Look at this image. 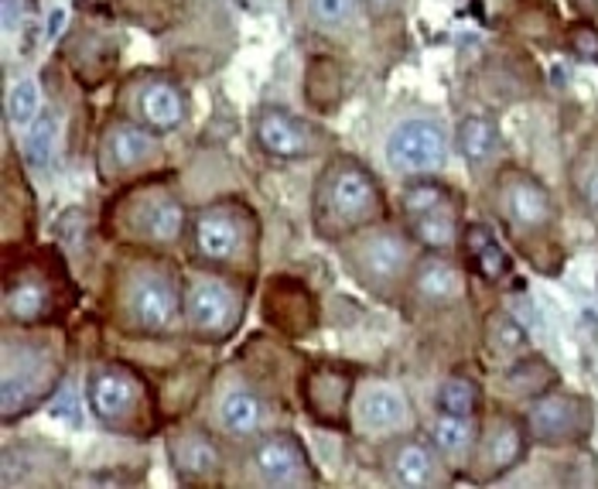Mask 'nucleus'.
Returning <instances> with one entry per match:
<instances>
[{"label": "nucleus", "mask_w": 598, "mask_h": 489, "mask_svg": "<svg viewBox=\"0 0 598 489\" xmlns=\"http://www.w3.org/2000/svg\"><path fill=\"white\" fill-rule=\"evenodd\" d=\"M185 285L161 254L130 251L110 274V322L127 336H171L182 326Z\"/></svg>", "instance_id": "obj_1"}, {"label": "nucleus", "mask_w": 598, "mask_h": 489, "mask_svg": "<svg viewBox=\"0 0 598 489\" xmlns=\"http://www.w3.org/2000/svg\"><path fill=\"white\" fill-rule=\"evenodd\" d=\"M189 209L171 182L145 179L114 195L103 209V233L130 251L164 254L179 247L189 233Z\"/></svg>", "instance_id": "obj_2"}, {"label": "nucleus", "mask_w": 598, "mask_h": 489, "mask_svg": "<svg viewBox=\"0 0 598 489\" xmlns=\"http://www.w3.org/2000/svg\"><path fill=\"white\" fill-rule=\"evenodd\" d=\"M314 233L322 240H345L386 220V199L376 174L353 155L325 161L311 195Z\"/></svg>", "instance_id": "obj_3"}, {"label": "nucleus", "mask_w": 598, "mask_h": 489, "mask_svg": "<svg viewBox=\"0 0 598 489\" xmlns=\"http://www.w3.org/2000/svg\"><path fill=\"white\" fill-rule=\"evenodd\" d=\"M189 254L202 270L250 281L260 257V220L243 199H216L192 213Z\"/></svg>", "instance_id": "obj_4"}, {"label": "nucleus", "mask_w": 598, "mask_h": 489, "mask_svg": "<svg viewBox=\"0 0 598 489\" xmlns=\"http://www.w3.org/2000/svg\"><path fill=\"white\" fill-rule=\"evenodd\" d=\"M79 291L68 277L62 254L39 251L21 254V261L8 257L4 267V319L8 326L42 329L58 326L73 311Z\"/></svg>", "instance_id": "obj_5"}, {"label": "nucleus", "mask_w": 598, "mask_h": 489, "mask_svg": "<svg viewBox=\"0 0 598 489\" xmlns=\"http://www.w3.org/2000/svg\"><path fill=\"white\" fill-rule=\"evenodd\" d=\"M65 370V353L55 336L42 332H4L0 346V414L4 425L45 404Z\"/></svg>", "instance_id": "obj_6"}, {"label": "nucleus", "mask_w": 598, "mask_h": 489, "mask_svg": "<svg viewBox=\"0 0 598 489\" xmlns=\"http://www.w3.org/2000/svg\"><path fill=\"white\" fill-rule=\"evenodd\" d=\"M86 397L96 422L117 435L148 438L161 425V404L151 383L127 363H96L86 380Z\"/></svg>", "instance_id": "obj_7"}, {"label": "nucleus", "mask_w": 598, "mask_h": 489, "mask_svg": "<svg viewBox=\"0 0 598 489\" xmlns=\"http://www.w3.org/2000/svg\"><path fill=\"white\" fill-rule=\"evenodd\" d=\"M410 251H414V236L401 233L397 226H386L383 220L376 226L345 236L342 264L370 295L394 301L401 288L410 281V270H414Z\"/></svg>", "instance_id": "obj_8"}, {"label": "nucleus", "mask_w": 598, "mask_h": 489, "mask_svg": "<svg viewBox=\"0 0 598 489\" xmlns=\"http://www.w3.org/2000/svg\"><path fill=\"white\" fill-rule=\"evenodd\" d=\"M246 319V281L202 270L185 281L182 322L202 342H226Z\"/></svg>", "instance_id": "obj_9"}, {"label": "nucleus", "mask_w": 598, "mask_h": 489, "mask_svg": "<svg viewBox=\"0 0 598 489\" xmlns=\"http://www.w3.org/2000/svg\"><path fill=\"white\" fill-rule=\"evenodd\" d=\"M496 209H500V220L506 223L510 236L531 257L551 240L554 223H557L551 192L544 189L541 179H534V174L523 171V168H503L500 171Z\"/></svg>", "instance_id": "obj_10"}, {"label": "nucleus", "mask_w": 598, "mask_h": 489, "mask_svg": "<svg viewBox=\"0 0 598 489\" xmlns=\"http://www.w3.org/2000/svg\"><path fill=\"white\" fill-rule=\"evenodd\" d=\"M164 148H161V134L140 127L127 117H110L103 124L99 134V148H96V164H99V179L103 182H130L161 168Z\"/></svg>", "instance_id": "obj_11"}, {"label": "nucleus", "mask_w": 598, "mask_h": 489, "mask_svg": "<svg viewBox=\"0 0 598 489\" xmlns=\"http://www.w3.org/2000/svg\"><path fill=\"white\" fill-rule=\"evenodd\" d=\"M117 114L154 134H168L189 117V96L171 76L137 73L117 93Z\"/></svg>", "instance_id": "obj_12"}, {"label": "nucleus", "mask_w": 598, "mask_h": 489, "mask_svg": "<svg viewBox=\"0 0 598 489\" xmlns=\"http://www.w3.org/2000/svg\"><path fill=\"white\" fill-rule=\"evenodd\" d=\"M298 397L314 425L345 432L349 411H353V397H356V370L335 360H314L301 373Z\"/></svg>", "instance_id": "obj_13"}, {"label": "nucleus", "mask_w": 598, "mask_h": 489, "mask_svg": "<svg viewBox=\"0 0 598 489\" xmlns=\"http://www.w3.org/2000/svg\"><path fill=\"white\" fill-rule=\"evenodd\" d=\"M250 472H254V482L280 486V489L319 482V472H314L308 459V448L291 432H264L260 438H254Z\"/></svg>", "instance_id": "obj_14"}, {"label": "nucleus", "mask_w": 598, "mask_h": 489, "mask_svg": "<svg viewBox=\"0 0 598 489\" xmlns=\"http://www.w3.org/2000/svg\"><path fill=\"white\" fill-rule=\"evenodd\" d=\"M254 137H257V148L270 158L280 161H305V158H319L325 155L332 137L314 127L311 120L288 114L280 107H264L254 120Z\"/></svg>", "instance_id": "obj_15"}, {"label": "nucleus", "mask_w": 598, "mask_h": 489, "mask_svg": "<svg viewBox=\"0 0 598 489\" xmlns=\"http://www.w3.org/2000/svg\"><path fill=\"white\" fill-rule=\"evenodd\" d=\"M264 322L288 339H305L319 329V298L298 277L274 274L264 288Z\"/></svg>", "instance_id": "obj_16"}, {"label": "nucleus", "mask_w": 598, "mask_h": 489, "mask_svg": "<svg viewBox=\"0 0 598 489\" xmlns=\"http://www.w3.org/2000/svg\"><path fill=\"white\" fill-rule=\"evenodd\" d=\"M526 432L541 445H578L591 432V407L572 394H544L526 411Z\"/></svg>", "instance_id": "obj_17"}, {"label": "nucleus", "mask_w": 598, "mask_h": 489, "mask_svg": "<svg viewBox=\"0 0 598 489\" xmlns=\"http://www.w3.org/2000/svg\"><path fill=\"white\" fill-rule=\"evenodd\" d=\"M410 422V404L391 383H366L363 391H356L353 411H349V428L370 442H391L397 435H407Z\"/></svg>", "instance_id": "obj_18"}, {"label": "nucleus", "mask_w": 598, "mask_h": 489, "mask_svg": "<svg viewBox=\"0 0 598 489\" xmlns=\"http://www.w3.org/2000/svg\"><path fill=\"white\" fill-rule=\"evenodd\" d=\"M526 432L523 422L510 414H489V422L479 428L476 438V451H472V472L476 479L489 482V479H500L510 469H516L526 456Z\"/></svg>", "instance_id": "obj_19"}, {"label": "nucleus", "mask_w": 598, "mask_h": 489, "mask_svg": "<svg viewBox=\"0 0 598 489\" xmlns=\"http://www.w3.org/2000/svg\"><path fill=\"white\" fill-rule=\"evenodd\" d=\"M168 463L185 486H216L226 472L223 448L205 428L195 425H185L168 435Z\"/></svg>", "instance_id": "obj_20"}, {"label": "nucleus", "mask_w": 598, "mask_h": 489, "mask_svg": "<svg viewBox=\"0 0 598 489\" xmlns=\"http://www.w3.org/2000/svg\"><path fill=\"white\" fill-rule=\"evenodd\" d=\"M445 158H448V141L441 127L431 120H407L386 141V161L404 174H431L445 168Z\"/></svg>", "instance_id": "obj_21"}, {"label": "nucleus", "mask_w": 598, "mask_h": 489, "mask_svg": "<svg viewBox=\"0 0 598 489\" xmlns=\"http://www.w3.org/2000/svg\"><path fill=\"white\" fill-rule=\"evenodd\" d=\"M270 417H274L270 401L257 387H250V383H233L216 401V422L236 442L260 438L270 428Z\"/></svg>", "instance_id": "obj_22"}, {"label": "nucleus", "mask_w": 598, "mask_h": 489, "mask_svg": "<svg viewBox=\"0 0 598 489\" xmlns=\"http://www.w3.org/2000/svg\"><path fill=\"white\" fill-rule=\"evenodd\" d=\"M407 291H410L420 305L448 308V305L466 301V277H462V270L455 267L448 257H441V254L431 251L428 257H420V261L414 264Z\"/></svg>", "instance_id": "obj_23"}, {"label": "nucleus", "mask_w": 598, "mask_h": 489, "mask_svg": "<svg viewBox=\"0 0 598 489\" xmlns=\"http://www.w3.org/2000/svg\"><path fill=\"white\" fill-rule=\"evenodd\" d=\"M62 59L73 65L76 79L86 89H96V86L107 83V76L117 68V42L107 39V34H99V31L83 28V31L68 34Z\"/></svg>", "instance_id": "obj_24"}, {"label": "nucleus", "mask_w": 598, "mask_h": 489, "mask_svg": "<svg viewBox=\"0 0 598 489\" xmlns=\"http://www.w3.org/2000/svg\"><path fill=\"white\" fill-rule=\"evenodd\" d=\"M383 472L394 486L425 489V486L438 482V459H435L431 445L417 442L410 435H397L383 451Z\"/></svg>", "instance_id": "obj_25"}, {"label": "nucleus", "mask_w": 598, "mask_h": 489, "mask_svg": "<svg viewBox=\"0 0 598 489\" xmlns=\"http://www.w3.org/2000/svg\"><path fill=\"white\" fill-rule=\"evenodd\" d=\"M459 216H462V202L451 195V199H445V202L435 205V209H425V213L407 216L410 236L420 243V247H428V251H435V254L455 251V247L462 243Z\"/></svg>", "instance_id": "obj_26"}, {"label": "nucleus", "mask_w": 598, "mask_h": 489, "mask_svg": "<svg viewBox=\"0 0 598 489\" xmlns=\"http://www.w3.org/2000/svg\"><path fill=\"white\" fill-rule=\"evenodd\" d=\"M462 247H466V257L472 264V270L482 277L489 285H503L510 270H513V261L510 254L500 247V240L492 236V230L485 223H472L466 226L462 233Z\"/></svg>", "instance_id": "obj_27"}, {"label": "nucleus", "mask_w": 598, "mask_h": 489, "mask_svg": "<svg viewBox=\"0 0 598 489\" xmlns=\"http://www.w3.org/2000/svg\"><path fill=\"white\" fill-rule=\"evenodd\" d=\"M31 223H34L31 189L14 171V164H8V171H4V247H8V254L14 251L18 240L21 243L31 240Z\"/></svg>", "instance_id": "obj_28"}, {"label": "nucleus", "mask_w": 598, "mask_h": 489, "mask_svg": "<svg viewBox=\"0 0 598 489\" xmlns=\"http://www.w3.org/2000/svg\"><path fill=\"white\" fill-rule=\"evenodd\" d=\"M305 99L314 110L332 114L345 99V73L342 65L329 55H314L305 68Z\"/></svg>", "instance_id": "obj_29"}, {"label": "nucleus", "mask_w": 598, "mask_h": 489, "mask_svg": "<svg viewBox=\"0 0 598 489\" xmlns=\"http://www.w3.org/2000/svg\"><path fill=\"white\" fill-rule=\"evenodd\" d=\"M52 459H58V456L42 445H8L4 448V472H0V479H4V486H21V482L28 486V482H39L34 472H42L45 482H55Z\"/></svg>", "instance_id": "obj_30"}, {"label": "nucleus", "mask_w": 598, "mask_h": 489, "mask_svg": "<svg viewBox=\"0 0 598 489\" xmlns=\"http://www.w3.org/2000/svg\"><path fill=\"white\" fill-rule=\"evenodd\" d=\"M455 145H459V155L469 164H482L500 151V127L492 117L472 114L459 124V130H455Z\"/></svg>", "instance_id": "obj_31"}, {"label": "nucleus", "mask_w": 598, "mask_h": 489, "mask_svg": "<svg viewBox=\"0 0 598 489\" xmlns=\"http://www.w3.org/2000/svg\"><path fill=\"white\" fill-rule=\"evenodd\" d=\"M431 438H435V448L448 463H462L476 451V438H479V428H476V417H451V414H441L435 428H431Z\"/></svg>", "instance_id": "obj_32"}, {"label": "nucleus", "mask_w": 598, "mask_h": 489, "mask_svg": "<svg viewBox=\"0 0 598 489\" xmlns=\"http://www.w3.org/2000/svg\"><path fill=\"white\" fill-rule=\"evenodd\" d=\"M485 353L496 363H516L526 353V332L506 311H492L485 319Z\"/></svg>", "instance_id": "obj_33"}, {"label": "nucleus", "mask_w": 598, "mask_h": 489, "mask_svg": "<svg viewBox=\"0 0 598 489\" xmlns=\"http://www.w3.org/2000/svg\"><path fill=\"white\" fill-rule=\"evenodd\" d=\"M363 0H295V11L314 31H335L356 21Z\"/></svg>", "instance_id": "obj_34"}, {"label": "nucleus", "mask_w": 598, "mask_h": 489, "mask_svg": "<svg viewBox=\"0 0 598 489\" xmlns=\"http://www.w3.org/2000/svg\"><path fill=\"white\" fill-rule=\"evenodd\" d=\"M435 404L441 414H451V417H476L482 407V391H479V383L469 376H448L438 387Z\"/></svg>", "instance_id": "obj_35"}, {"label": "nucleus", "mask_w": 598, "mask_h": 489, "mask_svg": "<svg viewBox=\"0 0 598 489\" xmlns=\"http://www.w3.org/2000/svg\"><path fill=\"white\" fill-rule=\"evenodd\" d=\"M554 370L541 360H516L510 363V370L503 373V391L506 394H544L554 383Z\"/></svg>", "instance_id": "obj_36"}, {"label": "nucleus", "mask_w": 598, "mask_h": 489, "mask_svg": "<svg viewBox=\"0 0 598 489\" xmlns=\"http://www.w3.org/2000/svg\"><path fill=\"white\" fill-rule=\"evenodd\" d=\"M55 114H42L39 120L31 124V134H28V141H24V158L28 164L34 168H45L52 161V141H55Z\"/></svg>", "instance_id": "obj_37"}, {"label": "nucleus", "mask_w": 598, "mask_h": 489, "mask_svg": "<svg viewBox=\"0 0 598 489\" xmlns=\"http://www.w3.org/2000/svg\"><path fill=\"white\" fill-rule=\"evenodd\" d=\"M455 192L451 189H445V185H438V182H414V185H407L404 189V213L407 216H414V213H425V209H435V205H441L445 199H451Z\"/></svg>", "instance_id": "obj_38"}, {"label": "nucleus", "mask_w": 598, "mask_h": 489, "mask_svg": "<svg viewBox=\"0 0 598 489\" xmlns=\"http://www.w3.org/2000/svg\"><path fill=\"white\" fill-rule=\"evenodd\" d=\"M575 185L588 205V213L598 216V151H585L575 171Z\"/></svg>", "instance_id": "obj_39"}, {"label": "nucleus", "mask_w": 598, "mask_h": 489, "mask_svg": "<svg viewBox=\"0 0 598 489\" xmlns=\"http://www.w3.org/2000/svg\"><path fill=\"white\" fill-rule=\"evenodd\" d=\"M34 114H39V86L24 79L14 86V93L8 99V117H11V124H28Z\"/></svg>", "instance_id": "obj_40"}, {"label": "nucleus", "mask_w": 598, "mask_h": 489, "mask_svg": "<svg viewBox=\"0 0 598 489\" xmlns=\"http://www.w3.org/2000/svg\"><path fill=\"white\" fill-rule=\"evenodd\" d=\"M568 49L585 59V62H598V31L591 24H572L568 31Z\"/></svg>", "instance_id": "obj_41"}, {"label": "nucleus", "mask_w": 598, "mask_h": 489, "mask_svg": "<svg viewBox=\"0 0 598 489\" xmlns=\"http://www.w3.org/2000/svg\"><path fill=\"white\" fill-rule=\"evenodd\" d=\"M34 11V0H0V14H4V28H11L18 18Z\"/></svg>", "instance_id": "obj_42"}, {"label": "nucleus", "mask_w": 598, "mask_h": 489, "mask_svg": "<svg viewBox=\"0 0 598 489\" xmlns=\"http://www.w3.org/2000/svg\"><path fill=\"white\" fill-rule=\"evenodd\" d=\"M404 4H407V0H363V8L370 14H376V18H394V14L404 11Z\"/></svg>", "instance_id": "obj_43"}, {"label": "nucleus", "mask_w": 598, "mask_h": 489, "mask_svg": "<svg viewBox=\"0 0 598 489\" xmlns=\"http://www.w3.org/2000/svg\"><path fill=\"white\" fill-rule=\"evenodd\" d=\"M572 8H575L581 18H598V0H572Z\"/></svg>", "instance_id": "obj_44"}]
</instances>
